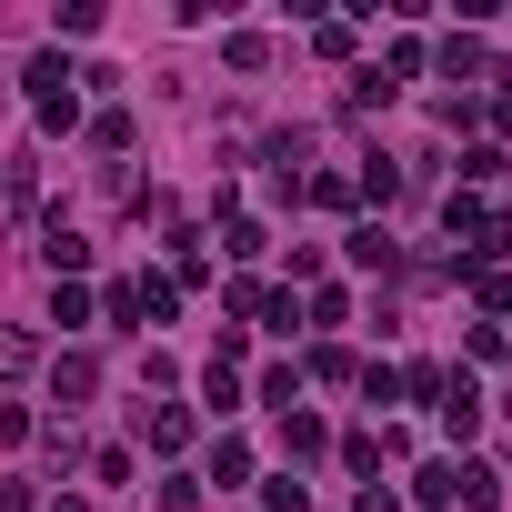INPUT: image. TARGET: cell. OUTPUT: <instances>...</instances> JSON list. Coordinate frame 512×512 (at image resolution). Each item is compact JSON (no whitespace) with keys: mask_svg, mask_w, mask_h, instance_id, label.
I'll return each mask as SVG.
<instances>
[{"mask_svg":"<svg viewBox=\"0 0 512 512\" xmlns=\"http://www.w3.org/2000/svg\"><path fill=\"white\" fill-rule=\"evenodd\" d=\"M492 121H502V131H512V91H502V101H492Z\"/></svg>","mask_w":512,"mask_h":512,"instance_id":"21","label":"cell"},{"mask_svg":"<svg viewBox=\"0 0 512 512\" xmlns=\"http://www.w3.org/2000/svg\"><path fill=\"white\" fill-rule=\"evenodd\" d=\"M41 262H51V282H71V272H91V241L51 221V231H41Z\"/></svg>","mask_w":512,"mask_h":512,"instance_id":"4","label":"cell"},{"mask_svg":"<svg viewBox=\"0 0 512 512\" xmlns=\"http://www.w3.org/2000/svg\"><path fill=\"white\" fill-rule=\"evenodd\" d=\"M452 482H462V462H422V472H412V502H432V512H442V502H452Z\"/></svg>","mask_w":512,"mask_h":512,"instance_id":"12","label":"cell"},{"mask_svg":"<svg viewBox=\"0 0 512 512\" xmlns=\"http://www.w3.org/2000/svg\"><path fill=\"white\" fill-rule=\"evenodd\" d=\"M51 322L81 332V322H91V292H81V282H51Z\"/></svg>","mask_w":512,"mask_h":512,"instance_id":"14","label":"cell"},{"mask_svg":"<svg viewBox=\"0 0 512 512\" xmlns=\"http://www.w3.org/2000/svg\"><path fill=\"white\" fill-rule=\"evenodd\" d=\"M362 512H402V502H392V492H362Z\"/></svg>","mask_w":512,"mask_h":512,"instance_id":"20","label":"cell"},{"mask_svg":"<svg viewBox=\"0 0 512 512\" xmlns=\"http://www.w3.org/2000/svg\"><path fill=\"white\" fill-rule=\"evenodd\" d=\"M141 442H151V452H181V442H191V412H181V402L141 412Z\"/></svg>","mask_w":512,"mask_h":512,"instance_id":"6","label":"cell"},{"mask_svg":"<svg viewBox=\"0 0 512 512\" xmlns=\"http://www.w3.org/2000/svg\"><path fill=\"white\" fill-rule=\"evenodd\" d=\"M171 302H181V292H171L161 272H131V282H111V322H121V332H161V322H171Z\"/></svg>","mask_w":512,"mask_h":512,"instance_id":"2","label":"cell"},{"mask_svg":"<svg viewBox=\"0 0 512 512\" xmlns=\"http://www.w3.org/2000/svg\"><path fill=\"white\" fill-rule=\"evenodd\" d=\"M21 372H41V332L0 322V382H21Z\"/></svg>","mask_w":512,"mask_h":512,"instance_id":"5","label":"cell"},{"mask_svg":"<svg viewBox=\"0 0 512 512\" xmlns=\"http://www.w3.org/2000/svg\"><path fill=\"white\" fill-rule=\"evenodd\" d=\"M161 512H201V482H191V472H171V482H161Z\"/></svg>","mask_w":512,"mask_h":512,"instance_id":"18","label":"cell"},{"mask_svg":"<svg viewBox=\"0 0 512 512\" xmlns=\"http://www.w3.org/2000/svg\"><path fill=\"white\" fill-rule=\"evenodd\" d=\"M201 402H211V412H241V372H231V362H201Z\"/></svg>","mask_w":512,"mask_h":512,"instance_id":"10","label":"cell"},{"mask_svg":"<svg viewBox=\"0 0 512 512\" xmlns=\"http://www.w3.org/2000/svg\"><path fill=\"white\" fill-rule=\"evenodd\" d=\"M91 392H101V362H91V352H61V362H51V402L71 412V402H91Z\"/></svg>","mask_w":512,"mask_h":512,"instance_id":"3","label":"cell"},{"mask_svg":"<svg viewBox=\"0 0 512 512\" xmlns=\"http://www.w3.org/2000/svg\"><path fill=\"white\" fill-rule=\"evenodd\" d=\"M211 482H221V492H231V482H251V442H241V432H221V452H211Z\"/></svg>","mask_w":512,"mask_h":512,"instance_id":"11","label":"cell"},{"mask_svg":"<svg viewBox=\"0 0 512 512\" xmlns=\"http://www.w3.org/2000/svg\"><path fill=\"white\" fill-rule=\"evenodd\" d=\"M51 512H91V502H71V492H61V502H51Z\"/></svg>","mask_w":512,"mask_h":512,"instance_id":"22","label":"cell"},{"mask_svg":"<svg viewBox=\"0 0 512 512\" xmlns=\"http://www.w3.org/2000/svg\"><path fill=\"white\" fill-rule=\"evenodd\" d=\"M452 502H462V512H492V502H502V482H492L482 462H462V482H452Z\"/></svg>","mask_w":512,"mask_h":512,"instance_id":"13","label":"cell"},{"mask_svg":"<svg viewBox=\"0 0 512 512\" xmlns=\"http://www.w3.org/2000/svg\"><path fill=\"white\" fill-rule=\"evenodd\" d=\"M71 81H81V71H71L61 51H41V61L21 71V91H31V111H41V131H71V121H81V91H71Z\"/></svg>","mask_w":512,"mask_h":512,"instance_id":"1","label":"cell"},{"mask_svg":"<svg viewBox=\"0 0 512 512\" xmlns=\"http://www.w3.org/2000/svg\"><path fill=\"white\" fill-rule=\"evenodd\" d=\"M342 251H352V262H362V272H392V262H402V251H392V231H372V221H362V231H352Z\"/></svg>","mask_w":512,"mask_h":512,"instance_id":"8","label":"cell"},{"mask_svg":"<svg viewBox=\"0 0 512 512\" xmlns=\"http://www.w3.org/2000/svg\"><path fill=\"white\" fill-rule=\"evenodd\" d=\"M282 452L312 462V452H322V422H312V412H282Z\"/></svg>","mask_w":512,"mask_h":512,"instance_id":"16","label":"cell"},{"mask_svg":"<svg viewBox=\"0 0 512 512\" xmlns=\"http://www.w3.org/2000/svg\"><path fill=\"white\" fill-rule=\"evenodd\" d=\"M0 442H31V412L21 402H0Z\"/></svg>","mask_w":512,"mask_h":512,"instance_id":"19","label":"cell"},{"mask_svg":"<svg viewBox=\"0 0 512 512\" xmlns=\"http://www.w3.org/2000/svg\"><path fill=\"white\" fill-rule=\"evenodd\" d=\"M221 61L251 81V71H272V41H262V31H231V41H221Z\"/></svg>","mask_w":512,"mask_h":512,"instance_id":"9","label":"cell"},{"mask_svg":"<svg viewBox=\"0 0 512 512\" xmlns=\"http://www.w3.org/2000/svg\"><path fill=\"white\" fill-rule=\"evenodd\" d=\"M302 502H312L302 472H272V482H262V512H302Z\"/></svg>","mask_w":512,"mask_h":512,"instance_id":"17","label":"cell"},{"mask_svg":"<svg viewBox=\"0 0 512 512\" xmlns=\"http://www.w3.org/2000/svg\"><path fill=\"white\" fill-rule=\"evenodd\" d=\"M442 71H452V81H482V71H492V51H482L472 31H452V41H442Z\"/></svg>","mask_w":512,"mask_h":512,"instance_id":"7","label":"cell"},{"mask_svg":"<svg viewBox=\"0 0 512 512\" xmlns=\"http://www.w3.org/2000/svg\"><path fill=\"white\" fill-rule=\"evenodd\" d=\"M402 392H412V402H432V412H442V392H452V372H442V362H412V372H402Z\"/></svg>","mask_w":512,"mask_h":512,"instance_id":"15","label":"cell"}]
</instances>
